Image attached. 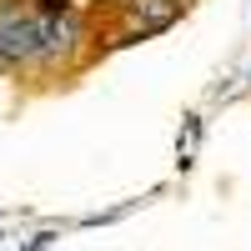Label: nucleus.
Segmentation results:
<instances>
[{"label": "nucleus", "instance_id": "obj_1", "mask_svg": "<svg viewBox=\"0 0 251 251\" xmlns=\"http://www.w3.org/2000/svg\"><path fill=\"white\" fill-rule=\"evenodd\" d=\"M176 0H131L126 5V30H136V35H151V30H166L176 20Z\"/></svg>", "mask_w": 251, "mask_h": 251}]
</instances>
